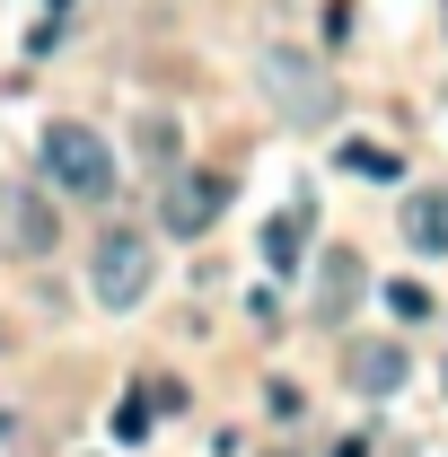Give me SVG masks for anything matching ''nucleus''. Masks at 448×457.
<instances>
[{"label":"nucleus","instance_id":"8","mask_svg":"<svg viewBox=\"0 0 448 457\" xmlns=\"http://www.w3.org/2000/svg\"><path fill=\"white\" fill-rule=\"evenodd\" d=\"M9 246H18V255H45V246H54V203H45V194H18V203H9Z\"/></svg>","mask_w":448,"mask_h":457},{"label":"nucleus","instance_id":"7","mask_svg":"<svg viewBox=\"0 0 448 457\" xmlns=\"http://www.w3.org/2000/svg\"><path fill=\"white\" fill-rule=\"evenodd\" d=\"M352 387H361V396H395V387H404V352H395V343H361V352H352Z\"/></svg>","mask_w":448,"mask_h":457},{"label":"nucleus","instance_id":"5","mask_svg":"<svg viewBox=\"0 0 448 457\" xmlns=\"http://www.w3.org/2000/svg\"><path fill=\"white\" fill-rule=\"evenodd\" d=\"M308 228H317V212H308V203H290V212H273V220H264V264H273V273H290V264L308 255Z\"/></svg>","mask_w":448,"mask_h":457},{"label":"nucleus","instance_id":"6","mask_svg":"<svg viewBox=\"0 0 448 457\" xmlns=\"http://www.w3.org/2000/svg\"><path fill=\"white\" fill-rule=\"evenodd\" d=\"M404 246L413 255H448V194H413L404 203Z\"/></svg>","mask_w":448,"mask_h":457},{"label":"nucleus","instance_id":"14","mask_svg":"<svg viewBox=\"0 0 448 457\" xmlns=\"http://www.w3.org/2000/svg\"><path fill=\"white\" fill-rule=\"evenodd\" d=\"M335 457H369V440H343V449H335Z\"/></svg>","mask_w":448,"mask_h":457},{"label":"nucleus","instance_id":"9","mask_svg":"<svg viewBox=\"0 0 448 457\" xmlns=\"http://www.w3.org/2000/svg\"><path fill=\"white\" fill-rule=\"evenodd\" d=\"M352 290H361V264H352V255H326V290H317V317H343V308H352Z\"/></svg>","mask_w":448,"mask_h":457},{"label":"nucleus","instance_id":"11","mask_svg":"<svg viewBox=\"0 0 448 457\" xmlns=\"http://www.w3.org/2000/svg\"><path fill=\"white\" fill-rule=\"evenodd\" d=\"M114 440H150V387H132L114 404Z\"/></svg>","mask_w":448,"mask_h":457},{"label":"nucleus","instance_id":"12","mask_svg":"<svg viewBox=\"0 0 448 457\" xmlns=\"http://www.w3.org/2000/svg\"><path fill=\"white\" fill-rule=\"evenodd\" d=\"M141 150H150V168H176V123H141Z\"/></svg>","mask_w":448,"mask_h":457},{"label":"nucleus","instance_id":"15","mask_svg":"<svg viewBox=\"0 0 448 457\" xmlns=\"http://www.w3.org/2000/svg\"><path fill=\"white\" fill-rule=\"evenodd\" d=\"M54 9H71V0H54Z\"/></svg>","mask_w":448,"mask_h":457},{"label":"nucleus","instance_id":"4","mask_svg":"<svg viewBox=\"0 0 448 457\" xmlns=\"http://www.w3.org/2000/svg\"><path fill=\"white\" fill-rule=\"evenodd\" d=\"M264 79H273V97H281V114H308V123H326V114H335V97H326V79H308V71H299V79H290V62H264Z\"/></svg>","mask_w":448,"mask_h":457},{"label":"nucleus","instance_id":"10","mask_svg":"<svg viewBox=\"0 0 448 457\" xmlns=\"http://www.w3.org/2000/svg\"><path fill=\"white\" fill-rule=\"evenodd\" d=\"M335 159H343V176H378V185H387V176H404V159H395V150H378V141H343Z\"/></svg>","mask_w":448,"mask_h":457},{"label":"nucleus","instance_id":"3","mask_svg":"<svg viewBox=\"0 0 448 457\" xmlns=\"http://www.w3.org/2000/svg\"><path fill=\"white\" fill-rule=\"evenodd\" d=\"M220 203H228V176L220 168H176L168 176V203H159V228H168V237H203V228L220 220Z\"/></svg>","mask_w":448,"mask_h":457},{"label":"nucleus","instance_id":"2","mask_svg":"<svg viewBox=\"0 0 448 457\" xmlns=\"http://www.w3.org/2000/svg\"><path fill=\"white\" fill-rule=\"evenodd\" d=\"M150 237L141 228H106L97 237V255H88V290H97V308H141V290H150Z\"/></svg>","mask_w":448,"mask_h":457},{"label":"nucleus","instance_id":"13","mask_svg":"<svg viewBox=\"0 0 448 457\" xmlns=\"http://www.w3.org/2000/svg\"><path fill=\"white\" fill-rule=\"evenodd\" d=\"M387 308L395 317H431V290L422 282H387Z\"/></svg>","mask_w":448,"mask_h":457},{"label":"nucleus","instance_id":"1","mask_svg":"<svg viewBox=\"0 0 448 457\" xmlns=\"http://www.w3.org/2000/svg\"><path fill=\"white\" fill-rule=\"evenodd\" d=\"M45 176H54L62 194H79V203H106L114 194V150L106 132H88V123H45Z\"/></svg>","mask_w":448,"mask_h":457}]
</instances>
